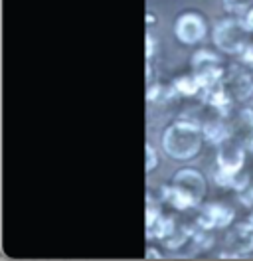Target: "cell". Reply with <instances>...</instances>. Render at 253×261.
<instances>
[{
  "label": "cell",
  "instance_id": "6da1fadb",
  "mask_svg": "<svg viewBox=\"0 0 253 261\" xmlns=\"http://www.w3.org/2000/svg\"><path fill=\"white\" fill-rule=\"evenodd\" d=\"M204 127L194 119H176L162 130L160 147L172 161L186 163L200 154L204 147Z\"/></svg>",
  "mask_w": 253,
  "mask_h": 261
},
{
  "label": "cell",
  "instance_id": "7a4b0ae2",
  "mask_svg": "<svg viewBox=\"0 0 253 261\" xmlns=\"http://www.w3.org/2000/svg\"><path fill=\"white\" fill-rule=\"evenodd\" d=\"M216 152V166H214V180L221 188L237 190L239 178L245 170V152L247 148L236 139H227L221 145H218Z\"/></svg>",
  "mask_w": 253,
  "mask_h": 261
},
{
  "label": "cell",
  "instance_id": "3957f363",
  "mask_svg": "<svg viewBox=\"0 0 253 261\" xmlns=\"http://www.w3.org/2000/svg\"><path fill=\"white\" fill-rule=\"evenodd\" d=\"M249 28L245 26V20L237 14L227 18H220L212 30L214 46L225 56H239L245 46L249 44Z\"/></svg>",
  "mask_w": 253,
  "mask_h": 261
},
{
  "label": "cell",
  "instance_id": "277c9868",
  "mask_svg": "<svg viewBox=\"0 0 253 261\" xmlns=\"http://www.w3.org/2000/svg\"><path fill=\"white\" fill-rule=\"evenodd\" d=\"M190 65H192V71L196 73V77L200 80L202 83V91H204L206 87H212V85H216V83L223 82V77H225V67L221 64V58L216 54V51H212V49H198L194 56H192V60H190Z\"/></svg>",
  "mask_w": 253,
  "mask_h": 261
},
{
  "label": "cell",
  "instance_id": "5b68a950",
  "mask_svg": "<svg viewBox=\"0 0 253 261\" xmlns=\"http://www.w3.org/2000/svg\"><path fill=\"white\" fill-rule=\"evenodd\" d=\"M208 34V22L200 12H182L174 20V36L178 38L180 44L184 46H194L200 44Z\"/></svg>",
  "mask_w": 253,
  "mask_h": 261
},
{
  "label": "cell",
  "instance_id": "8992f818",
  "mask_svg": "<svg viewBox=\"0 0 253 261\" xmlns=\"http://www.w3.org/2000/svg\"><path fill=\"white\" fill-rule=\"evenodd\" d=\"M223 85L234 101H249L253 97V73L245 64H234L225 71Z\"/></svg>",
  "mask_w": 253,
  "mask_h": 261
},
{
  "label": "cell",
  "instance_id": "52a82bcc",
  "mask_svg": "<svg viewBox=\"0 0 253 261\" xmlns=\"http://www.w3.org/2000/svg\"><path fill=\"white\" fill-rule=\"evenodd\" d=\"M198 210L200 212L196 216V226L210 229V231H214V229L218 228H230L236 222V212L230 206L220 204V202L202 204Z\"/></svg>",
  "mask_w": 253,
  "mask_h": 261
},
{
  "label": "cell",
  "instance_id": "ba28073f",
  "mask_svg": "<svg viewBox=\"0 0 253 261\" xmlns=\"http://www.w3.org/2000/svg\"><path fill=\"white\" fill-rule=\"evenodd\" d=\"M170 184L178 186L180 190H184L186 194H190L192 198H196L202 206L204 202V196L208 192V182L206 176L198 170V168H192V166H184L180 170L174 172V176L170 178Z\"/></svg>",
  "mask_w": 253,
  "mask_h": 261
},
{
  "label": "cell",
  "instance_id": "9c48e42d",
  "mask_svg": "<svg viewBox=\"0 0 253 261\" xmlns=\"http://www.w3.org/2000/svg\"><path fill=\"white\" fill-rule=\"evenodd\" d=\"M225 247L236 255L237 259L253 255V224L249 220L232 224V228L225 236Z\"/></svg>",
  "mask_w": 253,
  "mask_h": 261
},
{
  "label": "cell",
  "instance_id": "30bf717a",
  "mask_svg": "<svg viewBox=\"0 0 253 261\" xmlns=\"http://www.w3.org/2000/svg\"><path fill=\"white\" fill-rule=\"evenodd\" d=\"M230 130L232 139L241 143L247 150L253 147V109L251 107H239L237 111H232L230 115Z\"/></svg>",
  "mask_w": 253,
  "mask_h": 261
},
{
  "label": "cell",
  "instance_id": "8fae6325",
  "mask_svg": "<svg viewBox=\"0 0 253 261\" xmlns=\"http://www.w3.org/2000/svg\"><path fill=\"white\" fill-rule=\"evenodd\" d=\"M202 101H204L208 107H212L216 113H221L225 117H230L234 111V97L230 95V91L225 89L223 82L216 83L212 87H206L202 91Z\"/></svg>",
  "mask_w": 253,
  "mask_h": 261
},
{
  "label": "cell",
  "instance_id": "7c38bea8",
  "mask_svg": "<svg viewBox=\"0 0 253 261\" xmlns=\"http://www.w3.org/2000/svg\"><path fill=\"white\" fill-rule=\"evenodd\" d=\"M216 113V111H214ZM204 127V137L206 143L218 147L223 141H227L232 137V130H230V117L221 113H216L214 117H210L206 123H202Z\"/></svg>",
  "mask_w": 253,
  "mask_h": 261
},
{
  "label": "cell",
  "instance_id": "4fadbf2b",
  "mask_svg": "<svg viewBox=\"0 0 253 261\" xmlns=\"http://www.w3.org/2000/svg\"><path fill=\"white\" fill-rule=\"evenodd\" d=\"M160 198H162L164 204H168L170 208L178 210V212H186V210L200 208V202L196 198H192L190 194H186L184 190H180L178 186H174L170 182L160 188Z\"/></svg>",
  "mask_w": 253,
  "mask_h": 261
},
{
  "label": "cell",
  "instance_id": "5bb4252c",
  "mask_svg": "<svg viewBox=\"0 0 253 261\" xmlns=\"http://www.w3.org/2000/svg\"><path fill=\"white\" fill-rule=\"evenodd\" d=\"M174 89L178 93V97H196V95H202V83L196 77V73H184V75H178L172 82Z\"/></svg>",
  "mask_w": 253,
  "mask_h": 261
},
{
  "label": "cell",
  "instance_id": "9a60e30c",
  "mask_svg": "<svg viewBox=\"0 0 253 261\" xmlns=\"http://www.w3.org/2000/svg\"><path fill=\"white\" fill-rule=\"evenodd\" d=\"M174 97H178L176 89H174L172 83H150L148 82V87H146V99L150 103H157V105H162V103H168L172 101Z\"/></svg>",
  "mask_w": 253,
  "mask_h": 261
},
{
  "label": "cell",
  "instance_id": "2e32d148",
  "mask_svg": "<svg viewBox=\"0 0 253 261\" xmlns=\"http://www.w3.org/2000/svg\"><path fill=\"white\" fill-rule=\"evenodd\" d=\"M223 8L230 12V14H245L249 8L253 6V0H221Z\"/></svg>",
  "mask_w": 253,
  "mask_h": 261
},
{
  "label": "cell",
  "instance_id": "e0dca14e",
  "mask_svg": "<svg viewBox=\"0 0 253 261\" xmlns=\"http://www.w3.org/2000/svg\"><path fill=\"white\" fill-rule=\"evenodd\" d=\"M158 166V150L150 141H146V172L150 174Z\"/></svg>",
  "mask_w": 253,
  "mask_h": 261
},
{
  "label": "cell",
  "instance_id": "ac0fdd59",
  "mask_svg": "<svg viewBox=\"0 0 253 261\" xmlns=\"http://www.w3.org/2000/svg\"><path fill=\"white\" fill-rule=\"evenodd\" d=\"M158 54V42L153 32H146V62H153V58Z\"/></svg>",
  "mask_w": 253,
  "mask_h": 261
},
{
  "label": "cell",
  "instance_id": "d6986e66",
  "mask_svg": "<svg viewBox=\"0 0 253 261\" xmlns=\"http://www.w3.org/2000/svg\"><path fill=\"white\" fill-rule=\"evenodd\" d=\"M239 60H241V64H245L247 67H251L253 69V42H249L245 49L239 54Z\"/></svg>",
  "mask_w": 253,
  "mask_h": 261
},
{
  "label": "cell",
  "instance_id": "ffe728a7",
  "mask_svg": "<svg viewBox=\"0 0 253 261\" xmlns=\"http://www.w3.org/2000/svg\"><path fill=\"white\" fill-rule=\"evenodd\" d=\"M144 257H146V259H162V253L158 251L157 247L148 245V247H146V251H144Z\"/></svg>",
  "mask_w": 253,
  "mask_h": 261
},
{
  "label": "cell",
  "instance_id": "44dd1931",
  "mask_svg": "<svg viewBox=\"0 0 253 261\" xmlns=\"http://www.w3.org/2000/svg\"><path fill=\"white\" fill-rule=\"evenodd\" d=\"M243 20H245V26L249 28V32L253 34V6L245 12V14H243Z\"/></svg>",
  "mask_w": 253,
  "mask_h": 261
},
{
  "label": "cell",
  "instance_id": "7402d4cb",
  "mask_svg": "<svg viewBox=\"0 0 253 261\" xmlns=\"http://www.w3.org/2000/svg\"><path fill=\"white\" fill-rule=\"evenodd\" d=\"M146 24H148V26H153V24H155V14H153V12H148V14H146Z\"/></svg>",
  "mask_w": 253,
  "mask_h": 261
},
{
  "label": "cell",
  "instance_id": "603a6c76",
  "mask_svg": "<svg viewBox=\"0 0 253 261\" xmlns=\"http://www.w3.org/2000/svg\"><path fill=\"white\" fill-rule=\"evenodd\" d=\"M247 220H249V222L253 224V206L249 208V216H247Z\"/></svg>",
  "mask_w": 253,
  "mask_h": 261
},
{
  "label": "cell",
  "instance_id": "cb8c5ba5",
  "mask_svg": "<svg viewBox=\"0 0 253 261\" xmlns=\"http://www.w3.org/2000/svg\"><path fill=\"white\" fill-rule=\"evenodd\" d=\"M251 150H253V147H251Z\"/></svg>",
  "mask_w": 253,
  "mask_h": 261
}]
</instances>
